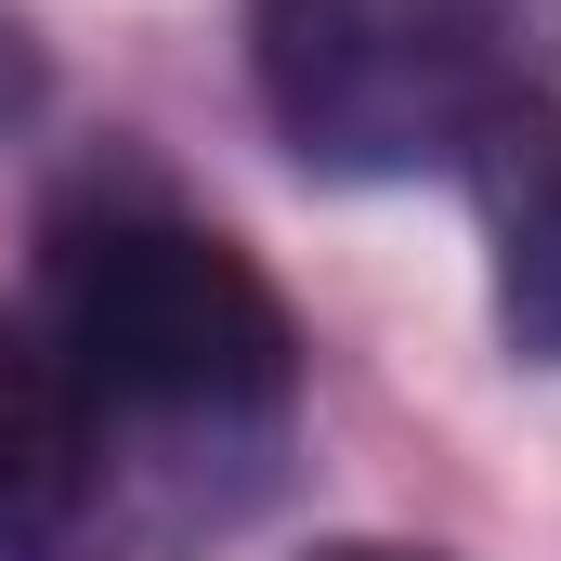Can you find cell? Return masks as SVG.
Wrapping results in <instances>:
<instances>
[{
  "mask_svg": "<svg viewBox=\"0 0 561 561\" xmlns=\"http://www.w3.org/2000/svg\"><path fill=\"white\" fill-rule=\"evenodd\" d=\"M39 327L66 340L79 392L144 431H275L300 392V327L275 275L183 209L66 222L39 262Z\"/></svg>",
  "mask_w": 561,
  "mask_h": 561,
  "instance_id": "cell-1",
  "label": "cell"
},
{
  "mask_svg": "<svg viewBox=\"0 0 561 561\" xmlns=\"http://www.w3.org/2000/svg\"><path fill=\"white\" fill-rule=\"evenodd\" d=\"M262 118L313 183H419L523 92L483 0H249Z\"/></svg>",
  "mask_w": 561,
  "mask_h": 561,
  "instance_id": "cell-2",
  "label": "cell"
},
{
  "mask_svg": "<svg viewBox=\"0 0 561 561\" xmlns=\"http://www.w3.org/2000/svg\"><path fill=\"white\" fill-rule=\"evenodd\" d=\"M470 209H483V249H496V327L523 366H561V92H510L470 157H457Z\"/></svg>",
  "mask_w": 561,
  "mask_h": 561,
  "instance_id": "cell-3",
  "label": "cell"
},
{
  "mask_svg": "<svg viewBox=\"0 0 561 561\" xmlns=\"http://www.w3.org/2000/svg\"><path fill=\"white\" fill-rule=\"evenodd\" d=\"M92 483H105V405L79 392V366L39 313H0V510L79 523Z\"/></svg>",
  "mask_w": 561,
  "mask_h": 561,
  "instance_id": "cell-4",
  "label": "cell"
},
{
  "mask_svg": "<svg viewBox=\"0 0 561 561\" xmlns=\"http://www.w3.org/2000/svg\"><path fill=\"white\" fill-rule=\"evenodd\" d=\"M0 561H79V523H26V510H0Z\"/></svg>",
  "mask_w": 561,
  "mask_h": 561,
  "instance_id": "cell-5",
  "label": "cell"
},
{
  "mask_svg": "<svg viewBox=\"0 0 561 561\" xmlns=\"http://www.w3.org/2000/svg\"><path fill=\"white\" fill-rule=\"evenodd\" d=\"M313 561H444V549H392V536H327Z\"/></svg>",
  "mask_w": 561,
  "mask_h": 561,
  "instance_id": "cell-6",
  "label": "cell"
}]
</instances>
